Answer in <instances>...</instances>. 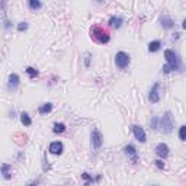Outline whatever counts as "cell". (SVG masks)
I'll return each mask as SVG.
<instances>
[{
	"instance_id": "cell-1",
	"label": "cell",
	"mask_w": 186,
	"mask_h": 186,
	"mask_svg": "<svg viewBox=\"0 0 186 186\" xmlns=\"http://www.w3.org/2000/svg\"><path fill=\"white\" fill-rule=\"evenodd\" d=\"M90 37H92L93 41H96L98 44H108L110 41V35L109 32L103 29L102 26H99V25H93L90 28Z\"/></svg>"
},
{
	"instance_id": "cell-2",
	"label": "cell",
	"mask_w": 186,
	"mask_h": 186,
	"mask_svg": "<svg viewBox=\"0 0 186 186\" xmlns=\"http://www.w3.org/2000/svg\"><path fill=\"white\" fill-rule=\"evenodd\" d=\"M164 57H166L167 64L170 66L172 70H179V68H180V60L177 58V55L175 54V51H172V49H166V51H164Z\"/></svg>"
},
{
	"instance_id": "cell-3",
	"label": "cell",
	"mask_w": 186,
	"mask_h": 186,
	"mask_svg": "<svg viewBox=\"0 0 186 186\" xmlns=\"http://www.w3.org/2000/svg\"><path fill=\"white\" fill-rule=\"evenodd\" d=\"M115 64L118 68H121V70L126 68L128 64H130V55L126 54V52H124V51H119V52L115 55Z\"/></svg>"
},
{
	"instance_id": "cell-4",
	"label": "cell",
	"mask_w": 186,
	"mask_h": 186,
	"mask_svg": "<svg viewBox=\"0 0 186 186\" xmlns=\"http://www.w3.org/2000/svg\"><path fill=\"white\" fill-rule=\"evenodd\" d=\"M160 124H161V130H163V132L170 134L172 130H173V119H172V114H170V112H166L164 116L161 118V121H160Z\"/></svg>"
},
{
	"instance_id": "cell-5",
	"label": "cell",
	"mask_w": 186,
	"mask_h": 186,
	"mask_svg": "<svg viewBox=\"0 0 186 186\" xmlns=\"http://www.w3.org/2000/svg\"><path fill=\"white\" fill-rule=\"evenodd\" d=\"M154 151H156V154H157L159 157H161V159H166V157L169 156V147H167V144H164V142L157 144Z\"/></svg>"
},
{
	"instance_id": "cell-6",
	"label": "cell",
	"mask_w": 186,
	"mask_h": 186,
	"mask_svg": "<svg viewBox=\"0 0 186 186\" xmlns=\"http://www.w3.org/2000/svg\"><path fill=\"white\" fill-rule=\"evenodd\" d=\"M124 151H125V154L130 157V160H131L132 163H137L138 161V154H137V150L134 148V145H126L124 148Z\"/></svg>"
},
{
	"instance_id": "cell-7",
	"label": "cell",
	"mask_w": 186,
	"mask_h": 186,
	"mask_svg": "<svg viewBox=\"0 0 186 186\" xmlns=\"http://www.w3.org/2000/svg\"><path fill=\"white\" fill-rule=\"evenodd\" d=\"M159 87H160V84H159V83H156V84L153 86V89H151L150 95H148V99H150V102H151V103H157V102L160 100Z\"/></svg>"
},
{
	"instance_id": "cell-8",
	"label": "cell",
	"mask_w": 186,
	"mask_h": 186,
	"mask_svg": "<svg viewBox=\"0 0 186 186\" xmlns=\"http://www.w3.org/2000/svg\"><path fill=\"white\" fill-rule=\"evenodd\" d=\"M102 135H100V132L98 131H92V147L93 148H100L102 147Z\"/></svg>"
},
{
	"instance_id": "cell-9",
	"label": "cell",
	"mask_w": 186,
	"mask_h": 186,
	"mask_svg": "<svg viewBox=\"0 0 186 186\" xmlns=\"http://www.w3.org/2000/svg\"><path fill=\"white\" fill-rule=\"evenodd\" d=\"M132 131H134V135L140 142H145V132L140 125H132Z\"/></svg>"
},
{
	"instance_id": "cell-10",
	"label": "cell",
	"mask_w": 186,
	"mask_h": 186,
	"mask_svg": "<svg viewBox=\"0 0 186 186\" xmlns=\"http://www.w3.org/2000/svg\"><path fill=\"white\" fill-rule=\"evenodd\" d=\"M19 83H21L19 76L15 74V73H12L10 76H9V89H10V90H16V89L19 87Z\"/></svg>"
},
{
	"instance_id": "cell-11",
	"label": "cell",
	"mask_w": 186,
	"mask_h": 186,
	"mask_svg": "<svg viewBox=\"0 0 186 186\" xmlns=\"http://www.w3.org/2000/svg\"><path fill=\"white\" fill-rule=\"evenodd\" d=\"M63 150H64V147H63V142L61 141H54L49 144V153L52 154H61L63 153Z\"/></svg>"
},
{
	"instance_id": "cell-12",
	"label": "cell",
	"mask_w": 186,
	"mask_h": 186,
	"mask_svg": "<svg viewBox=\"0 0 186 186\" xmlns=\"http://www.w3.org/2000/svg\"><path fill=\"white\" fill-rule=\"evenodd\" d=\"M122 22H124V21H122V17L121 16H112L109 19V25L112 28H115V29H118V28L122 26Z\"/></svg>"
},
{
	"instance_id": "cell-13",
	"label": "cell",
	"mask_w": 186,
	"mask_h": 186,
	"mask_svg": "<svg viewBox=\"0 0 186 186\" xmlns=\"http://www.w3.org/2000/svg\"><path fill=\"white\" fill-rule=\"evenodd\" d=\"M160 23H161V26H163L164 29H170V28H173V25H175V22H173L169 16H163L160 19Z\"/></svg>"
},
{
	"instance_id": "cell-14",
	"label": "cell",
	"mask_w": 186,
	"mask_h": 186,
	"mask_svg": "<svg viewBox=\"0 0 186 186\" xmlns=\"http://www.w3.org/2000/svg\"><path fill=\"white\" fill-rule=\"evenodd\" d=\"M2 173H3V177H5V179H10L12 177V166L3 163L2 164Z\"/></svg>"
},
{
	"instance_id": "cell-15",
	"label": "cell",
	"mask_w": 186,
	"mask_h": 186,
	"mask_svg": "<svg viewBox=\"0 0 186 186\" xmlns=\"http://www.w3.org/2000/svg\"><path fill=\"white\" fill-rule=\"evenodd\" d=\"M160 47H161V42L160 41H153V42L148 44V51L150 52H156V51L160 49Z\"/></svg>"
},
{
	"instance_id": "cell-16",
	"label": "cell",
	"mask_w": 186,
	"mask_h": 186,
	"mask_svg": "<svg viewBox=\"0 0 186 186\" xmlns=\"http://www.w3.org/2000/svg\"><path fill=\"white\" fill-rule=\"evenodd\" d=\"M21 121H22V124L25 126H29L32 124V119H31V116L28 115L26 112H22V115H21Z\"/></svg>"
},
{
	"instance_id": "cell-17",
	"label": "cell",
	"mask_w": 186,
	"mask_h": 186,
	"mask_svg": "<svg viewBox=\"0 0 186 186\" xmlns=\"http://www.w3.org/2000/svg\"><path fill=\"white\" fill-rule=\"evenodd\" d=\"M39 114H48L52 110V105L51 103H44L42 106H39Z\"/></svg>"
},
{
	"instance_id": "cell-18",
	"label": "cell",
	"mask_w": 186,
	"mask_h": 186,
	"mask_svg": "<svg viewBox=\"0 0 186 186\" xmlns=\"http://www.w3.org/2000/svg\"><path fill=\"white\" fill-rule=\"evenodd\" d=\"M52 131L55 132V134H61V132H64L66 131V125H64V124H58V122H57V124H54V128H52Z\"/></svg>"
},
{
	"instance_id": "cell-19",
	"label": "cell",
	"mask_w": 186,
	"mask_h": 186,
	"mask_svg": "<svg viewBox=\"0 0 186 186\" xmlns=\"http://www.w3.org/2000/svg\"><path fill=\"white\" fill-rule=\"evenodd\" d=\"M29 7H31V9H33V10H38V9H41V7H42V3H41V2H38V0H31V2H29Z\"/></svg>"
},
{
	"instance_id": "cell-20",
	"label": "cell",
	"mask_w": 186,
	"mask_h": 186,
	"mask_svg": "<svg viewBox=\"0 0 186 186\" xmlns=\"http://www.w3.org/2000/svg\"><path fill=\"white\" fill-rule=\"evenodd\" d=\"M179 138L182 141H186V125H182L179 130Z\"/></svg>"
},
{
	"instance_id": "cell-21",
	"label": "cell",
	"mask_w": 186,
	"mask_h": 186,
	"mask_svg": "<svg viewBox=\"0 0 186 186\" xmlns=\"http://www.w3.org/2000/svg\"><path fill=\"white\" fill-rule=\"evenodd\" d=\"M26 73H28V74H29L31 77L38 76V70H37V68H33V67H28V68H26Z\"/></svg>"
},
{
	"instance_id": "cell-22",
	"label": "cell",
	"mask_w": 186,
	"mask_h": 186,
	"mask_svg": "<svg viewBox=\"0 0 186 186\" xmlns=\"http://www.w3.org/2000/svg\"><path fill=\"white\" fill-rule=\"evenodd\" d=\"M28 28V23L26 22H21L19 25H17V31H25Z\"/></svg>"
},
{
	"instance_id": "cell-23",
	"label": "cell",
	"mask_w": 186,
	"mask_h": 186,
	"mask_svg": "<svg viewBox=\"0 0 186 186\" xmlns=\"http://www.w3.org/2000/svg\"><path fill=\"white\" fill-rule=\"evenodd\" d=\"M154 163H156V166H157L159 169H164V163L161 161V160H156Z\"/></svg>"
},
{
	"instance_id": "cell-24",
	"label": "cell",
	"mask_w": 186,
	"mask_h": 186,
	"mask_svg": "<svg viewBox=\"0 0 186 186\" xmlns=\"http://www.w3.org/2000/svg\"><path fill=\"white\" fill-rule=\"evenodd\" d=\"M157 121H159V118H154L153 122H151V126H153V130H157Z\"/></svg>"
},
{
	"instance_id": "cell-25",
	"label": "cell",
	"mask_w": 186,
	"mask_h": 186,
	"mask_svg": "<svg viewBox=\"0 0 186 186\" xmlns=\"http://www.w3.org/2000/svg\"><path fill=\"white\" fill-rule=\"evenodd\" d=\"M163 71H164V73H170V71H172V68H170L169 64H166V66L163 67Z\"/></svg>"
},
{
	"instance_id": "cell-26",
	"label": "cell",
	"mask_w": 186,
	"mask_h": 186,
	"mask_svg": "<svg viewBox=\"0 0 186 186\" xmlns=\"http://www.w3.org/2000/svg\"><path fill=\"white\" fill-rule=\"evenodd\" d=\"M84 64H86V67H89V64H90V55H86V60H84Z\"/></svg>"
},
{
	"instance_id": "cell-27",
	"label": "cell",
	"mask_w": 186,
	"mask_h": 186,
	"mask_svg": "<svg viewBox=\"0 0 186 186\" xmlns=\"http://www.w3.org/2000/svg\"><path fill=\"white\" fill-rule=\"evenodd\" d=\"M182 28H183V29H186V17L183 19V22H182Z\"/></svg>"
},
{
	"instance_id": "cell-28",
	"label": "cell",
	"mask_w": 186,
	"mask_h": 186,
	"mask_svg": "<svg viewBox=\"0 0 186 186\" xmlns=\"http://www.w3.org/2000/svg\"><path fill=\"white\" fill-rule=\"evenodd\" d=\"M28 186H37V185H28Z\"/></svg>"
},
{
	"instance_id": "cell-29",
	"label": "cell",
	"mask_w": 186,
	"mask_h": 186,
	"mask_svg": "<svg viewBox=\"0 0 186 186\" xmlns=\"http://www.w3.org/2000/svg\"><path fill=\"white\" fill-rule=\"evenodd\" d=\"M151 186H156V185H151Z\"/></svg>"
}]
</instances>
